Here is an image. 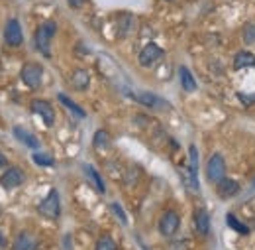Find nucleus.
I'll use <instances>...</instances> for the list:
<instances>
[{
	"label": "nucleus",
	"mask_w": 255,
	"mask_h": 250,
	"mask_svg": "<svg viewBox=\"0 0 255 250\" xmlns=\"http://www.w3.org/2000/svg\"><path fill=\"white\" fill-rule=\"evenodd\" d=\"M55 34H57V24L53 20H47L37 28V32H35V47H37V51L41 55L51 57V39L55 37Z\"/></svg>",
	"instance_id": "nucleus-1"
},
{
	"label": "nucleus",
	"mask_w": 255,
	"mask_h": 250,
	"mask_svg": "<svg viewBox=\"0 0 255 250\" xmlns=\"http://www.w3.org/2000/svg\"><path fill=\"white\" fill-rule=\"evenodd\" d=\"M206 178L210 183H220L226 178V162L220 154H214L206 164Z\"/></svg>",
	"instance_id": "nucleus-2"
},
{
	"label": "nucleus",
	"mask_w": 255,
	"mask_h": 250,
	"mask_svg": "<svg viewBox=\"0 0 255 250\" xmlns=\"http://www.w3.org/2000/svg\"><path fill=\"white\" fill-rule=\"evenodd\" d=\"M39 213L43 215V217H47V219H57L59 217V213H61V205H59V193L55 191V189H51L49 193H47V197L39 203Z\"/></svg>",
	"instance_id": "nucleus-3"
},
{
	"label": "nucleus",
	"mask_w": 255,
	"mask_h": 250,
	"mask_svg": "<svg viewBox=\"0 0 255 250\" xmlns=\"http://www.w3.org/2000/svg\"><path fill=\"white\" fill-rule=\"evenodd\" d=\"M41 77H43V67L39 63H26L22 67V81L30 89H37L41 85Z\"/></svg>",
	"instance_id": "nucleus-4"
},
{
	"label": "nucleus",
	"mask_w": 255,
	"mask_h": 250,
	"mask_svg": "<svg viewBox=\"0 0 255 250\" xmlns=\"http://www.w3.org/2000/svg\"><path fill=\"white\" fill-rule=\"evenodd\" d=\"M4 39H6V43H8V45H12V47L22 45V41H24V34H22V26H20V22H18L16 18H12V20H8V22H6V28H4Z\"/></svg>",
	"instance_id": "nucleus-5"
},
{
	"label": "nucleus",
	"mask_w": 255,
	"mask_h": 250,
	"mask_svg": "<svg viewBox=\"0 0 255 250\" xmlns=\"http://www.w3.org/2000/svg\"><path fill=\"white\" fill-rule=\"evenodd\" d=\"M163 57V49L157 45V43H147L141 51H139V65H143V67H149V65H153L157 59H161Z\"/></svg>",
	"instance_id": "nucleus-6"
},
{
	"label": "nucleus",
	"mask_w": 255,
	"mask_h": 250,
	"mask_svg": "<svg viewBox=\"0 0 255 250\" xmlns=\"http://www.w3.org/2000/svg\"><path fill=\"white\" fill-rule=\"evenodd\" d=\"M32 112L39 114V116L43 118L45 126H53V122H55V112H53V108H51V105H49L47 101H41V99L32 101Z\"/></svg>",
	"instance_id": "nucleus-7"
},
{
	"label": "nucleus",
	"mask_w": 255,
	"mask_h": 250,
	"mask_svg": "<svg viewBox=\"0 0 255 250\" xmlns=\"http://www.w3.org/2000/svg\"><path fill=\"white\" fill-rule=\"evenodd\" d=\"M22 183H24V172L20 168H8L0 178V185L4 189H16Z\"/></svg>",
	"instance_id": "nucleus-8"
},
{
	"label": "nucleus",
	"mask_w": 255,
	"mask_h": 250,
	"mask_svg": "<svg viewBox=\"0 0 255 250\" xmlns=\"http://www.w3.org/2000/svg\"><path fill=\"white\" fill-rule=\"evenodd\" d=\"M179 225H181L179 215H177L175 211H167V213H163V217H161V221H159V231H161V235L171 237V235L177 233Z\"/></svg>",
	"instance_id": "nucleus-9"
},
{
	"label": "nucleus",
	"mask_w": 255,
	"mask_h": 250,
	"mask_svg": "<svg viewBox=\"0 0 255 250\" xmlns=\"http://www.w3.org/2000/svg\"><path fill=\"white\" fill-rule=\"evenodd\" d=\"M129 97L135 99L137 103L149 107V108H171L163 99H159V97L153 95V93H137V95H135V93H129Z\"/></svg>",
	"instance_id": "nucleus-10"
},
{
	"label": "nucleus",
	"mask_w": 255,
	"mask_h": 250,
	"mask_svg": "<svg viewBox=\"0 0 255 250\" xmlns=\"http://www.w3.org/2000/svg\"><path fill=\"white\" fill-rule=\"evenodd\" d=\"M218 185V195L222 197V199H230V197H236L238 193H240V183L236 181V179H230V178H224L220 183H216Z\"/></svg>",
	"instance_id": "nucleus-11"
},
{
	"label": "nucleus",
	"mask_w": 255,
	"mask_h": 250,
	"mask_svg": "<svg viewBox=\"0 0 255 250\" xmlns=\"http://www.w3.org/2000/svg\"><path fill=\"white\" fill-rule=\"evenodd\" d=\"M194 227H196V231H198L200 235H204V237L210 233V215H208V211L198 209V211L194 213Z\"/></svg>",
	"instance_id": "nucleus-12"
},
{
	"label": "nucleus",
	"mask_w": 255,
	"mask_h": 250,
	"mask_svg": "<svg viewBox=\"0 0 255 250\" xmlns=\"http://www.w3.org/2000/svg\"><path fill=\"white\" fill-rule=\"evenodd\" d=\"M12 132H14V136H16L20 142H24L28 148H33V150L39 148V140H37L32 132H28V130H24V128H20V126H14Z\"/></svg>",
	"instance_id": "nucleus-13"
},
{
	"label": "nucleus",
	"mask_w": 255,
	"mask_h": 250,
	"mask_svg": "<svg viewBox=\"0 0 255 250\" xmlns=\"http://www.w3.org/2000/svg\"><path fill=\"white\" fill-rule=\"evenodd\" d=\"M255 65V55L252 51H238L234 57V67L236 69H246V67H254Z\"/></svg>",
	"instance_id": "nucleus-14"
},
{
	"label": "nucleus",
	"mask_w": 255,
	"mask_h": 250,
	"mask_svg": "<svg viewBox=\"0 0 255 250\" xmlns=\"http://www.w3.org/2000/svg\"><path fill=\"white\" fill-rule=\"evenodd\" d=\"M179 79H181V85H183V89H185L187 93L196 91V81H194L192 73H191L185 65H183V67H179Z\"/></svg>",
	"instance_id": "nucleus-15"
},
{
	"label": "nucleus",
	"mask_w": 255,
	"mask_h": 250,
	"mask_svg": "<svg viewBox=\"0 0 255 250\" xmlns=\"http://www.w3.org/2000/svg\"><path fill=\"white\" fill-rule=\"evenodd\" d=\"M71 83H73V87H75V89L85 91V89L89 87V83H91V75H89V71H85V69H77V71L73 73V77H71Z\"/></svg>",
	"instance_id": "nucleus-16"
},
{
	"label": "nucleus",
	"mask_w": 255,
	"mask_h": 250,
	"mask_svg": "<svg viewBox=\"0 0 255 250\" xmlns=\"http://www.w3.org/2000/svg\"><path fill=\"white\" fill-rule=\"evenodd\" d=\"M35 249H37V243H35V239H33L32 235H28V233H22V235L16 239L14 247H12V250H35Z\"/></svg>",
	"instance_id": "nucleus-17"
},
{
	"label": "nucleus",
	"mask_w": 255,
	"mask_h": 250,
	"mask_svg": "<svg viewBox=\"0 0 255 250\" xmlns=\"http://www.w3.org/2000/svg\"><path fill=\"white\" fill-rule=\"evenodd\" d=\"M181 178H183V183L185 187L191 191V193H200V183H198V178H194L191 174V170H181Z\"/></svg>",
	"instance_id": "nucleus-18"
},
{
	"label": "nucleus",
	"mask_w": 255,
	"mask_h": 250,
	"mask_svg": "<svg viewBox=\"0 0 255 250\" xmlns=\"http://www.w3.org/2000/svg\"><path fill=\"white\" fill-rule=\"evenodd\" d=\"M85 172H87V176H89V179L95 183V187H96V191L98 193H104L106 189H104V181H102V178H100V174L93 168V166H85Z\"/></svg>",
	"instance_id": "nucleus-19"
},
{
	"label": "nucleus",
	"mask_w": 255,
	"mask_h": 250,
	"mask_svg": "<svg viewBox=\"0 0 255 250\" xmlns=\"http://www.w3.org/2000/svg\"><path fill=\"white\" fill-rule=\"evenodd\" d=\"M226 225L230 227V229H234L236 233H240V235H248L250 233V229H248V225H244L236 215H232V213H228L226 215Z\"/></svg>",
	"instance_id": "nucleus-20"
},
{
	"label": "nucleus",
	"mask_w": 255,
	"mask_h": 250,
	"mask_svg": "<svg viewBox=\"0 0 255 250\" xmlns=\"http://www.w3.org/2000/svg\"><path fill=\"white\" fill-rule=\"evenodd\" d=\"M59 101H61V105H65V107H67V108H69L73 114H77L79 118H85V116H87V112H85V110H83V108H81L77 103H73V101H71L67 95L59 93Z\"/></svg>",
	"instance_id": "nucleus-21"
},
{
	"label": "nucleus",
	"mask_w": 255,
	"mask_h": 250,
	"mask_svg": "<svg viewBox=\"0 0 255 250\" xmlns=\"http://www.w3.org/2000/svg\"><path fill=\"white\" fill-rule=\"evenodd\" d=\"M93 144H95L96 150H106L110 146V134L106 130H98L93 138Z\"/></svg>",
	"instance_id": "nucleus-22"
},
{
	"label": "nucleus",
	"mask_w": 255,
	"mask_h": 250,
	"mask_svg": "<svg viewBox=\"0 0 255 250\" xmlns=\"http://www.w3.org/2000/svg\"><path fill=\"white\" fill-rule=\"evenodd\" d=\"M189 158H191L189 170H191V174H192L194 178H198V148H196L194 144L189 146Z\"/></svg>",
	"instance_id": "nucleus-23"
},
{
	"label": "nucleus",
	"mask_w": 255,
	"mask_h": 250,
	"mask_svg": "<svg viewBox=\"0 0 255 250\" xmlns=\"http://www.w3.org/2000/svg\"><path fill=\"white\" fill-rule=\"evenodd\" d=\"M244 41H246V45H252L255 43V22H248L246 26H244Z\"/></svg>",
	"instance_id": "nucleus-24"
},
{
	"label": "nucleus",
	"mask_w": 255,
	"mask_h": 250,
	"mask_svg": "<svg viewBox=\"0 0 255 250\" xmlns=\"http://www.w3.org/2000/svg\"><path fill=\"white\" fill-rule=\"evenodd\" d=\"M33 162H35L37 166H53V164H55L51 156H47V154H39V152H35V154H33Z\"/></svg>",
	"instance_id": "nucleus-25"
},
{
	"label": "nucleus",
	"mask_w": 255,
	"mask_h": 250,
	"mask_svg": "<svg viewBox=\"0 0 255 250\" xmlns=\"http://www.w3.org/2000/svg\"><path fill=\"white\" fill-rule=\"evenodd\" d=\"M96 250H116V243H114L110 237H102V239L96 243Z\"/></svg>",
	"instance_id": "nucleus-26"
},
{
	"label": "nucleus",
	"mask_w": 255,
	"mask_h": 250,
	"mask_svg": "<svg viewBox=\"0 0 255 250\" xmlns=\"http://www.w3.org/2000/svg\"><path fill=\"white\" fill-rule=\"evenodd\" d=\"M110 209H112V213L120 219V223H122V225H128V217H126V213H124V209L120 207V203H112V205H110Z\"/></svg>",
	"instance_id": "nucleus-27"
},
{
	"label": "nucleus",
	"mask_w": 255,
	"mask_h": 250,
	"mask_svg": "<svg viewBox=\"0 0 255 250\" xmlns=\"http://www.w3.org/2000/svg\"><path fill=\"white\" fill-rule=\"evenodd\" d=\"M69 2V6H73V8H81L83 4H85V0H67Z\"/></svg>",
	"instance_id": "nucleus-28"
},
{
	"label": "nucleus",
	"mask_w": 255,
	"mask_h": 250,
	"mask_svg": "<svg viewBox=\"0 0 255 250\" xmlns=\"http://www.w3.org/2000/svg\"><path fill=\"white\" fill-rule=\"evenodd\" d=\"M4 164H6V158H4V154H2V152H0V170H2V168H4Z\"/></svg>",
	"instance_id": "nucleus-29"
},
{
	"label": "nucleus",
	"mask_w": 255,
	"mask_h": 250,
	"mask_svg": "<svg viewBox=\"0 0 255 250\" xmlns=\"http://www.w3.org/2000/svg\"><path fill=\"white\" fill-rule=\"evenodd\" d=\"M4 245H6V241H4V237H2V235H0V250L4 249Z\"/></svg>",
	"instance_id": "nucleus-30"
}]
</instances>
